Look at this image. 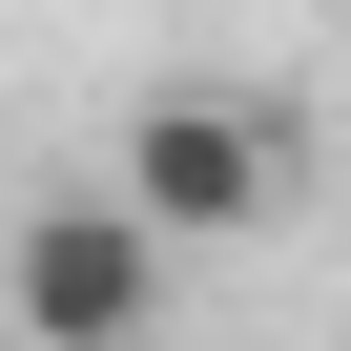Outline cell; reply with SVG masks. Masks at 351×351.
I'll list each match as a JSON object with an SVG mask.
<instances>
[{
	"label": "cell",
	"instance_id": "obj_1",
	"mask_svg": "<svg viewBox=\"0 0 351 351\" xmlns=\"http://www.w3.org/2000/svg\"><path fill=\"white\" fill-rule=\"evenodd\" d=\"M0 269H21V351H145L186 248H165L124 186H62V207H21V248H0Z\"/></svg>",
	"mask_w": 351,
	"mask_h": 351
},
{
	"label": "cell",
	"instance_id": "obj_2",
	"mask_svg": "<svg viewBox=\"0 0 351 351\" xmlns=\"http://www.w3.org/2000/svg\"><path fill=\"white\" fill-rule=\"evenodd\" d=\"M104 186H124L165 248H248V228H269V186H289V145H269L228 83H145V104H124V165H104Z\"/></svg>",
	"mask_w": 351,
	"mask_h": 351
}]
</instances>
